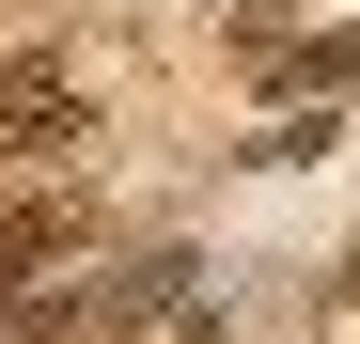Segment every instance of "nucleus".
I'll list each match as a JSON object with an SVG mask.
<instances>
[{
	"label": "nucleus",
	"instance_id": "3",
	"mask_svg": "<svg viewBox=\"0 0 360 344\" xmlns=\"http://www.w3.org/2000/svg\"><path fill=\"white\" fill-rule=\"evenodd\" d=\"M63 266H94V188L0 204V298H32V282H63Z\"/></svg>",
	"mask_w": 360,
	"mask_h": 344
},
{
	"label": "nucleus",
	"instance_id": "4",
	"mask_svg": "<svg viewBox=\"0 0 360 344\" xmlns=\"http://www.w3.org/2000/svg\"><path fill=\"white\" fill-rule=\"evenodd\" d=\"M329 141H345V110H266L235 157H251V172H297V157H329Z\"/></svg>",
	"mask_w": 360,
	"mask_h": 344
},
{
	"label": "nucleus",
	"instance_id": "6",
	"mask_svg": "<svg viewBox=\"0 0 360 344\" xmlns=\"http://www.w3.org/2000/svg\"><path fill=\"white\" fill-rule=\"evenodd\" d=\"M329 282H345V313H360V251H345V266H329Z\"/></svg>",
	"mask_w": 360,
	"mask_h": 344
},
{
	"label": "nucleus",
	"instance_id": "2",
	"mask_svg": "<svg viewBox=\"0 0 360 344\" xmlns=\"http://www.w3.org/2000/svg\"><path fill=\"white\" fill-rule=\"evenodd\" d=\"M235 79H251L266 110H329V94H360V16H345V32H251Z\"/></svg>",
	"mask_w": 360,
	"mask_h": 344
},
{
	"label": "nucleus",
	"instance_id": "1",
	"mask_svg": "<svg viewBox=\"0 0 360 344\" xmlns=\"http://www.w3.org/2000/svg\"><path fill=\"white\" fill-rule=\"evenodd\" d=\"M63 141H94V79L63 47H0V172H47Z\"/></svg>",
	"mask_w": 360,
	"mask_h": 344
},
{
	"label": "nucleus",
	"instance_id": "5",
	"mask_svg": "<svg viewBox=\"0 0 360 344\" xmlns=\"http://www.w3.org/2000/svg\"><path fill=\"white\" fill-rule=\"evenodd\" d=\"M141 344H235V329H219V298H188V313H172V329H141Z\"/></svg>",
	"mask_w": 360,
	"mask_h": 344
}]
</instances>
